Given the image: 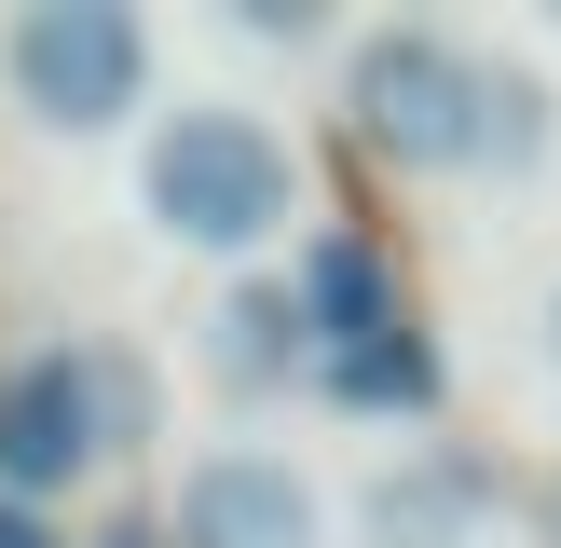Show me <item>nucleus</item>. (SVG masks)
<instances>
[{
  "label": "nucleus",
  "mask_w": 561,
  "mask_h": 548,
  "mask_svg": "<svg viewBox=\"0 0 561 548\" xmlns=\"http://www.w3.org/2000/svg\"><path fill=\"white\" fill-rule=\"evenodd\" d=\"M316 398H329V411H370V425H425V411L453 398V370H438L425 316H411V329H370V343L316 356Z\"/></svg>",
  "instance_id": "9"
},
{
  "label": "nucleus",
  "mask_w": 561,
  "mask_h": 548,
  "mask_svg": "<svg viewBox=\"0 0 561 548\" xmlns=\"http://www.w3.org/2000/svg\"><path fill=\"white\" fill-rule=\"evenodd\" d=\"M343 124L370 164H398V179H438V164L480 151V55L453 42V27L425 14H383L343 42Z\"/></svg>",
  "instance_id": "3"
},
{
  "label": "nucleus",
  "mask_w": 561,
  "mask_h": 548,
  "mask_svg": "<svg viewBox=\"0 0 561 548\" xmlns=\"http://www.w3.org/2000/svg\"><path fill=\"white\" fill-rule=\"evenodd\" d=\"M137 425H151L137 356H110V343H27L14 370H0V493L42 507V493H69L82 466H110Z\"/></svg>",
  "instance_id": "2"
},
{
  "label": "nucleus",
  "mask_w": 561,
  "mask_h": 548,
  "mask_svg": "<svg viewBox=\"0 0 561 548\" xmlns=\"http://www.w3.org/2000/svg\"><path fill=\"white\" fill-rule=\"evenodd\" d=\"M535 535L561 548V466H548V480H535Z\"/></svg>",
  "instance_id": "14"
},
{
  "label": "nucleus",
  "mask_w": 561,
  "mask_h": 548,
  "mask_svg": "<svg viewBox=\"0 0 561 548\" xmlns=\"http://www.w3.org/2000/svg\"><path fill=\"white\" fill-rule=\"evenodd\" d=\"M137 206H151V233L192 247V261H261V247H288V219H301V151L261 124V110L192 96V110H164L151 151H137Z\"/></svg>",
  "instance_id": "1"
},
{
  "label": "nucleus",
  "mask_w": 561,
  "mask_h": 548,
  "mask_svg": "<svg viewBox=\"0 0 561 548\" xmlns=\"http://www.w3.org/2000/svg\"><path fill=\"white\" fill-rule=\"evenodd\" d=\"M0 82L42 137H110L137 96H151V27L124 0H27L0 27Z\"/></svg>",
  "instance_id": "4"
},
{
  "label": "nucleus",
  "mask_w": 561,
  "mask_h": 548,
  "mask_svg": "<svg viewBox=\"0 0 561 548\" xmlns=\"http://www.w3.org/2000/svg\"><path fill=\"white\" fill-rule=\"evenodd\" d=\"M206 370L233 384V398H274V384H316V329H301L288 274H247V288L219 301V329H206Z\"/></svg>",
  "instance_id": "8"
},
{
  "label": "nucleus",
  "mask_w": 561,
  "mask_h": 548,
  "mask_svg": "<svg viewBox=\"0 0 561 548\" xmlns=\"http://www.w3.org/2000/svg\"><path fill=\"white\" fill-rule=\"evenodd\" d=\"M0 548H69V535H55L42 507H14V493H0Z\"/></svg>",
  "instance_id": "13"
},
{
  "label": "nucleus",
  "mask_w": 561,
  "mask_h": 548,
  "mask_svg": "<svg viewBox=\"0 0 561 548\" xmlns=\"http://www.w3.org/2000/svg\"><path fill=\"white\" fill-rule=\"evenodd\" d=\"M480 521H493V466L480 453H398L356 493V535L370 548H480Z\"/></svg>",
  "instance_id": "6"
},
{
  "label": "nucleus",
  "mask_w": 561,
  "mask_h": 548,
  "mask_svg": "<svg viewBox=\"0 0 561 548\" xmlns=\"http://www.w3.org/2000/svg\"><path fill=\"white\" fill-rule=\"evenodd\" d=\"M82 548H179V535H164L151 507H124V521H96V535H82Z\"/></svg>",
  "instance_id": "12"
},
{
  "label": "nucleus",
  "mask_w": 561,
  "mask_h": 548,
  "mask_svg": "<svg viewBox=\"0 0 561 548\" xmlns=\"http://www.w3.org/2000/svg\"><path fill=\"white\" fill-rule=\"evenodd\" d=\"M480 179H548L561 164V82L520 69V55H480Z\"/></svg>",
  "instance_id": "10"
},
{
  "label": "nucleus",
  "mask_w": 561,
  "mask_h": 548,
  "mask_svg": "<svg viewBox=\"0 0 561 548\" xmlns=\"http://www.w3.org/2000/svg\"><path fill=\"white\" fill-rule=\"evenodd\" d=\"M164 535L179 548H329V493L301 480L288 453H247V438H219V453L179 466V507H164Z\"/></svg>",
  "instance_id": "5"
},
{
  "label": "nucleus",
  "mask_w": 561,
  "mask_h": 548,
  "mask_svg": "<svg viewBox=\"0 0 561 548\" xmlns=\"http://www.w3.org/2000/svg\"><path fill=\"white\" fill-rule=\"evenodd\" d=\"M233 27H247V42H316L329 14H316V0H233Z\"/></svg>",
  "instance_id": "11"
},
{
  "label": "nucleus",
  "mask_w": 561,
  "mask_h": 548,
  "mask_svg": "<svg viewBox=\"0 0 561 548\" xmlns=\"http://www.w3.org/2000/svg\"><path fill=\"white\" fill-rule=\"evenodd\" d=\"M288 301H301V329H316V356L370 343V329H411L398 261H383L370 233H301V247H288Z\"/></svg>",
  "instance_id": "7"
},
{
  "label": "nucleus",
  "mask_w": 561,
  "mask_h": 548,
  "mask_svg": "<svg viewBox=\"0 0 561 548\" xmlns=\"http://www.w3.org/2000/svg\"><path fill=\"white\" fill-rule=\"evenodd\" d=\"M548 343H561V301H548Z\"/></svg>",
  "instance_id": "15"
}]
</instances>
